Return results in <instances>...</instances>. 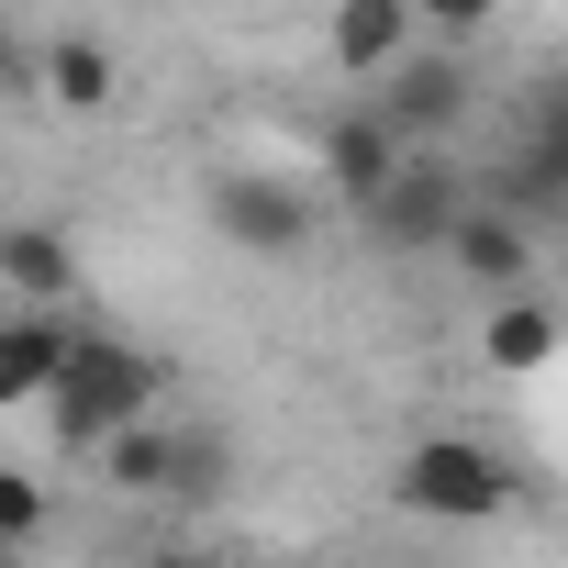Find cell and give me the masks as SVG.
I'll list each match as a JSON object with an SVG mask.
<instances>
[{
    "instance_id": "cell-1",
    "label": "cell",
    "mask_w": 568,
    "mask_h": 568,
    "mask_svg": "<svg viewBox=\"0 0 568 568\" xmlns=\"http://www.w3.org/2000/svg\"><path fill=\"white\" fill-rule=\"evenodd\" d=\"M390 501L413 524H501L524 501V468L501 446H479V435H413L390 457Z\"/></svg>"
},
{
    "instance_id": "cell-2",
    "label": "cell",
    "mask_w": 568,
    "mask_h": 568,
    "mask_svg": "<svg viewBox=\"0 0 568 568\" xmlns=\"http://www.w3.org/2000/svg\"><path fill=\"white\" fill-rule=\"evenodd\" d=\"M156 390H168V379H156V357H145V346H123V335H90V324H79V357H68V379L45 390V424H57V446H79V457H90L101 435L145 424V413H156Z\"/></svg>"
},
{
    "instance_id": "cell-3",
    "label": "cell",
    "mask_w": 568,
    "mask_h": 568,
    "mask_svg": "<svg viewBox=\"0 0 568 568\" xmlns=\"http://www.w3.org/2000/svg\"><path fill=\"white\" fill-rule=\"evenodd\" d=\"M357 112H368L402 156H446V134L479 112V79H468V57H424V45H413V57H390V68L368 79Z\"/></svg>"
},
{
    "instance_id": "cell-4",
    "label": "cell",
    "mask_w": 568,
    "mask_h": 568,
    "mask_svg": "<svg viewBox=\"0 0 568 568\" xmlns=\"http://www.w3.org/2000/svg\"><path fill=\"white\" fill-rule=\"evenodd\" d=\"M201 212H212V234H223L234 256H302V245H313V190L278 179V168H223V179L201 190Z\"/></svg>"
},
{
    "instance_id": "cell-5",
    "label": "cell",
    "mask_w": 568,
    "mask_h": 568,
    "mask_svg": "<svg viewBox=\"0 0 568 568\" xmlns=\"http://www.w3.org/2000/svg\"><path fill=\"white\" fill-rule=\"evenodd\" d=\"M457 212H468V179H457L446 156H402L357 223H368V245H379V256H435Z\"/></svg>"
},
{
    "instance_id": "cell-6",
    "label": "cell",
    "mask_w": 568,
    "mask_h": 568,
    "mask_svg": "<svg viewBox=\"0 0 568 568\" xmlns=\"http://www.w3.org/2000/svg\"><path fill=\"white\" fill-rule=\"evenodd\" d=\"M479 302H513L524 278H535V223H513V212H490V201H468L457 223H446V245H435Z\"/></svg>"
},
{
    "instance_id": "cell-7",
    "label": "cell",
    "mask_w": 568,
    "mask_h": 568,
    "mask_svg": "<svg viewBox=\"0 0 568 568\" xmlns=\"http://www.w3.org/2000/svg\"><path fill=\"white\" fill-rule=\"evenodd\" d=\"M79 324L68 313H0V413H45V390L68 379Z\"/></svg>"
},
{
    "instance_id": "cell-8",
    "label": "cell",
    "mask_w": 568,
    "mask_h": 568,
    "mask_svg": "<svg viewBox=\"0 0 568 568\" xmlns=\"http://www.w3.org/2000/svg\"><path fill=\"white\" fill-rule=\"evenodd\" d=\"M0 291H12V313H68L79 302L68 223H0Z\"/></svg>"
},
{
    "instance_id": "cell-9",
    "label": "cell",
    "mask_w": 568,
    "mask_h": 568,
    "mask_svg": "<svg viewBox=\"0 0 568 568\" xmlns=\"http://www.w3.org/2000/svg\"><path fill=\"white\" fill-rule=\"evenodd\" d=\"M324 45H335V68L368 90L390 57H413L424 34H413V0H335V23H324Z\"/></svg>"
},
{
    "instance_id": "cell-10",
    "label": "cell",
    "mask_w": 568,
    "mask_h": 568,
    "mask_svg": "<svg viewBox=\"0 0 568 568\" xmlns=\"http://www.w3.org/2000/svg\"><path fill=\"white\" fill-rule=\"evenodd\" d=\"M34 90H45L57 112H112L123 57H112L101 34H57V45H34Z\"/></svg>"
},
{
    "instance_id": "cell-11",
    "label": "cell",
    "mask_w": 568,
    "mask_h": 568,
    "mask_svg": "<svg viewBox=\"0 0 568 568\" xmlns=\"http://www.w3.org/2000/svg\"><path fill=\"white\" fill-rule=\"evenodd\" d=\"M390 168H402V145H390L368 112H335V123H324V179H335V201H346V212H368Z\"/></svg>"
},
{
    "instance_id": "cell-12",
    "label": "cell",
    "mask_w": 568,
    "mask_h": 568,
    "mask_svg": "<svg viewBox=\"0 0 568 568\" xmlns=\"http://www.w3.org/2000/svg\"><path fill=\"white\" fill-rule=\"evenodd\" d=\"M479 357H490V368H513V379H535V368L557 357V313H546L535 291L490 302V313H479Z\"/></svg>"
},
{
    "instance_id": "cell-13",
    "label": "cell",
    "mask_w": 568,
    "mask_h": 568,
    "mask_svg": "<svg viewBox=\"0 0 568 568\" xmlns=\"http://www.w3.org/2000/svg\"><path fill=\"white\" fill-rule=\"evenodd\" d=\"M168 435H179V424H168V413H145V424L101 435L90 457H101V479H112L123 501H156V490H168Z\"/></svg>"
},
{
    "instance_id": "cell-14",
    "label": "cell",
    "mask_w": 568,
    "mask_h": 568,
    "mask_svg": "<svg viewBox=\"0 0 568 568\" xmlns=\"http://www.w3.org/2000/svg\"><path fill=\"white\" fill-rule=\"evenodd\" d=\"M223 479H234V457H223V435H201V424H179V435H168V490H156V501H179V513H201V501H223Z\"/></svg>"
},
{
    "instance_id": "cell-15",
    "label": "cell",
    "mask_w": 568,
    "mask_h": 568,
    "mask_svg": "<svg viewBox=\"0 0 568 568\" xmlns=\"http://www.w3.org/2000/svg\"><path fill=\"white\" fill-rule=\"evenodd\" d=\"M490 23H501V0H413V34H435L446 57H457V45H479Z\"/></svg>"
},
{
    "instance_id": "cell-16",
    "label": "cell",
    "mask_w": 568,
    "mask_h": 568,
    "mask_svg": "<svg viewBox=\"0 0 568 568\" xmlns=\"http://www.w3.org/2000/svg\"><path fill=\"white\" fill-rule=\"evenodd\" d=\"M34 535H45V479L0 468V546H34Z\"/></svg>"
},
{
    "instance_id": "cell-17",
    "label": "cell",
    "mask_w": 568,
    "mask_h": 568,
    "mask_svg": "<svg viewBox=\"0 0 568 568\" xmlns=\"http://www.w3.org/2000/svg\"><path fill=\"white\" fill-rule=\"evenodd\" d=\"M0 90H34V45H23L12 23H0Z\"/></svg>"
},
{
    "instance_id": "cell-18",
    "label": "cell",
    "mask_w": 568,
    "mask_h": 568,
    "mask_svg": "<svg viewBox=\"0 0 568 568\" xmlns=\"http://www.w3.org/2000/svg\"><path fill=\"white\" fill-rule=\"evenodd\" d=\"M123 568H223V557H201V546H168V557H123Z\"/></svg>"
},
{
    "instance_id": "cell-19",
    "label": "cell",
    "mask_w": 568,
    "mask_h": 568,
    "mask_svg": "<svg viewBox=\"0 0 568 568\" xmlns=\"http://www.w3.org/2000/svg\"><path fill=\"white\" fill-rule=\"evenodd\" d=\"M0 568H34V546H0Z\"/></svg>"
}]
</instances>
